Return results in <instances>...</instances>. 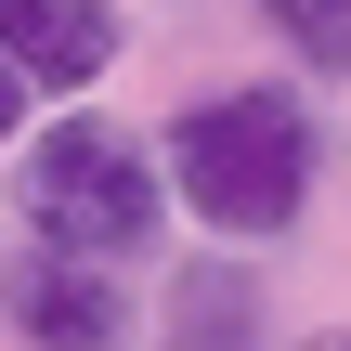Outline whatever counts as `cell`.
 <instances>
[{
  "instance_id": "obj_1",
  "label": "cell",
  "mask_w": 351,
  "mask_h": 351,
  "mask_svg": "<svg viewBox=\"0 0 351 351\" xmlns=\"http://www.w3.org/2000/svg\"><path fill=\"white\" fill-rule=\"evenodd\" d=\"M169 195L208 221V234H287L313 208V104L247 78V91H208L169 117Z\"/></svg>"
},
{
  "instance_id": "obj_2",
  "label": "cell",
  "mask_w": 351,
  "mask_h": 351,
  "mask_svg": "<svg viewBox=\"0 0 351 351\" xmlns=\"http://www.w3.org/2000/svg\"><path fill=\"white\" fill-rule=\"evenodd\" d=\"M13 208H26V234H39V247L143 261V234H156L169 182H156V156H143L117 117H52V130L13 156Z\"/></svg>"
},
{
  "instance_id": "obj_3",
  "label": "cell",
  "mask_w": 351,
  "mask_h": 351,
  "mask_svg": "<svg viewBox=\"0 0 351 351\" xmlns=\"http://www.w3.org/2000/svg\"><path fill=\"white\" fill-rule=\"evenodd\" d=\"M0 313L26 351H117L130 300H117V261H78V247H26L0 274Z\"/></svg>"
},
{
  "instance_id": "obj_4",
  "label": "cell",
  "mask_w": 351,
  "mask_h": 351,
  "mask_svg": "<svg viewBox=\"0 0 351 351\" xmlns=\"http://www.w3.org/2000/svg\"><path fill=\"white\" fill-rule=\"evenodd\" d=\"M0 52L26 65V91H91L117 65V0H0Z\"/></svg>"
},
{
  "instance_id": "obj_5",
  "label": "cell",
  "mask_w": 351,
  "mask_h": 351,
  "mask_svg": "<svg viewBox=\"0 0 351 351\" xmlns=\"http://www.w3.org/2000/svg\"><path fill=\"white\" fill-rule=\"evenodd\" d=\"M169 351H261V274L247 261H195L169 287Z\"/></svg>"
},
{
  "instance_id": "obj_6",
  "label": "cell",
  "mask_w": 351,
  "mask_h": 351,
  "mask_svg": "<svg viewBox=\"0 0 351 351\" xmlns=\"http://www.w3.org/2000/svg\"><path fill=\"white\" fill-rule=\"evenodd\" d=\"M261 13H274V39H287L300 65H326V78L351 65V0H261Z\"/></svg>"
},
{
  "instance_id": "obj_7",
  "label": "cell",
  "mask_w": 351,
  "mask_h": 351,
  "mask_svg": "<svg viewBox=\"0 0 351 351\" xmlns=\"http://www.w3.org/2000/svg\"><path fill=\"white\" fill-rule=\"evenodd\" d=\"M26 104H39V91H26V65L0 52V143H13V117H26Z\"/></svg>"
},
{
  "instance_id": "obj_8",
  "label": "cell",
  "mask_w": 351,
  "mask_h": 351,
  "mask_svg": "<svg viewBox=\"0 0 351 351\" xmlns=\"http://www.w3.org/2000/svg\"><path fill=\"white\" fill-rule=\"evenodd\" d=\"M300 351H351V326H339V339H300Z\"/></svg>"
}]
</instances>
